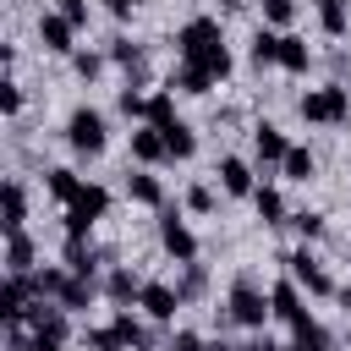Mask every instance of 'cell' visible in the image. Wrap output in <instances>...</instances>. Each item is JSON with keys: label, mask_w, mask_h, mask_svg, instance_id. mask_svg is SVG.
Returning a JSON list of instances; mask_svg holds the SVG:
<instances>
[{"label": "cell", "mask_w": 351, "mask_h": 351, "mask_svg": "<svg viewBox=\"0 0 351 351\" xmlns=\"http://www.w3.org/2000/svg\"><path fill=\"white\" fill-rule=\"evenodd\" d=\"M296 115H302L307 126H346V121H351V88L318 82V88H307V93L296 99Z\"/></svg>", "instance_id": "obj_1"}, {"label": "cell", "mask_w": 351, "mask_h": 351, "mask_svg": "<svg viewBox=\"0 0 351 351\" xmlns=\"http://www.w3.org/2000/svg\"><path fill=\"white\" fill-rule=\"evenodd\" d=\"M225 318H230V324H241V329H263V324L274 318V302H269V291H263L252 274H236L230 302H225Z\"/></svg>", "instance_id": "obj_2"}, {"label": "cell", "mask_w": 351, "mask_h": 351, "mask_svg": "<svg viewBox=\"0 0 351 351\" xmlns=\"http://www.w3.org/2000/svg\"><path fill=\"white\" fill-rule=\"evenodd\" d=\"M66 143H71V154H77V159H99V154H104V143H110L104 115H99L93 104H77V110L66 115Z\"/></svg>", "instance_id": "obj_3"}, {"label": "cell", "mask_w": 351, "mask_h": 351, "mask_svg": "<svg viewBox=\"0 0 351 351\" xmlns=\"http://www.w3.org/2000/svg\"><path fill=\"white\" fill-rule=\"evenodd\" d=\"M104 214H110V192H104L99 181H82L77 203H66V236H88Z\"/></svg>", "instance_id": "obj_4"}, {"label": "cell", "mask_w": 351, "mask_h": 351, "mask_svg": "<svg viewBox=\"0 0 351 351\" xmlns=\"http://www.w3.org/2000/svg\"><path fill=\"white\" fill-rule=\"evenodd\" d=\"M219 44H225V33H219L214 16H192V22L176 27V55H181V60H203V55L219 49Z\"/></svg>", "instance_id": "obj_5"}, {"label": "cell", "mask_w": 351, "mask_h": 351, "mask_svg": "<svg viewBox=\"0 0 351 351\" xmlns=\"http://www.w3.org/2000/svg\"><path fill=\"white\" fill-rule=\"evenodd\" d=\"M285 263H291V280L307 291V296H335V280H329V269H324V258L302 241L296 252H285Z\"/></svg>", "instance_id": "obj_6"}, {"label": "cell", "mask_w": 351, "mask_h": 351, "mask_svg": "<svg viewBox=\"0 0 351 351\" xmlns=\"http://www.w3.org/2000/svg\"><path fill=\"white\" fill-rule=\"evenodd\" d=\"M159 247H165L176 263H197V236L186 230L181 208H165V214H159Z\"/></svg>", "instance_id": "obj_7"}, {"label": "cell", "mask_w": 351, "mask_h": 351, "mask_svg": "<svg viewBox=\"0 0 351 351\" xmlns=\"http://www.w3.org/2000/svg\"><path fill=\"white\" fill-rule=\"evenodd\" d=\"M137 307H143L154 324H170V318L181 313V291H176V285H165V280H143V296H137Z\"/></svg>", "instance_id": "obj_8"}, {"label": "cell", "mask_w": 351, "mask_h": 351, "mask_svg": "<svg viewBox=\"0 0 351 351\" xmlns=\"http://www.w3.org/2000/svg\"><path fill=\"white\" fill-rule=\"evenodd\" d=\"M33 296H38V291H33V274H5V285H0V318H5V324H22Z\"/></svg>", "instance_id": "obj_9"}, {"label": "cell", "mask_w": 351, "mask_h": 351, "mask_svg": "<svg viewBox=\"0 0 351 351\" xmlns=\"http://www.w3.org/2000/svg\"><path fill=\"white\" fill-rule=\"evenodd\" d=\"M269 302H274V318H280V324H291V329H296V324H307V307H302V285H296L291 274L269 285Z\"/></svg>", "instance_id": "obj_10"}, {"label": "cell", "mask_w": 351, "mask_h": 351, "mask_svg": "<svg viewBox=\"0 0 351 351\" xmlns=\"http://www.w3.org/2000/svg\"><path fill=\"white\" fill-rule=\"evenodd\" d=\"M71 38H77V22H66L60 11H38V44L49 55H71Z\"/></svg>", "instance_id": "obj_11"}, {"label": "cell", "mask_w": 351, "mask_h": 351, "mask_svg": "<svg viewBox=\"0 0 351 351\" xmlns=\"http://www.w3.org/2000/svg\"><path fill=\"white\" fill-rule=\"evenodd\" d=\"M214 176H219V186H225L230 197H252V192H258V181H252V165H247V159H236V154H225V159L214 165Z\"/></svg>", "instance_id": "obj_12"}, {"label": "cell", "mask_w": 351, "mask_h": 351, "mask_svg": "<svg viewBox=\"0 0 351 351\" xmlns=\"http://www.w3.org/2000/svg\"><path fill=\"white\" fill-rule=\"evenodd\" d=\"M252 154H258V165H285L291 143H285V132H280V126L258 121V126H252Z\"/></svg>", "instance_id": "obj_13"}, {"label": "cell", "mask_w": 351, "mask_h": 351, "mask_svg": "<svg viewBox=\"0 0 351 351\" xmlns=\"http://www.w3.org/2000/svg\"><path fill=\"white\" fill-rule=\"evenodd\" d=\"M110 329H115V340H121V351H148V346H154V335H148V324H143V318H132L126 307H121V313L110 318Z\"/></svg>", "instance_id": "obj_14"}, {"label": "cell", "mask_w": 351, "mask_h": 351, "mask_svg": "<svg viewBox=\"0 0 351 351\" xmlns=\"http://www.w3.org/2000/svg\"><path fill=\"white\" fill-rule=\"evenodd\" d=\"M274 66H280V71H291V77H302V71L313 66V49H307V38H296V33H280V55H274Z\"/></svg>", "instance_id": "obj_15"}, {"label": "cell", "mask_w": 351, "mask_h": 351, "mask_svg": "<svg viewBox=\"0 0 351 351\" xmlns=\"http://www.w3.org/2000/svg\"><path fill=\"white\" fill-rule=\"evenodd\" d=\"M159 137H165V159H192V154H197V132H192L186 121H165Z\"/></svg>", "instance_id": "obj_16"}, {"label": "cell", "mask_w": 351, "mask_h": 351, "mask_svg": "<svg viewBox=\"0 0 351 351\" xmlns=\"http://www.w3.org/2000/svg\"><path fill=\"white\" fill-rule=\"evenodd\" d=\"M126 197L143 203V208H159V203H165V181L148 176V170H126Z\"/></svg>", "instance_id": "obj_17"}, {"label": "cell", "mask_w": 351, "mask_h": 351, "mask_svg": "<svg viewBox=\"0 0 351 351\" xmlns=\"http://www.w3.org/2000/svg\"><path fill=\"white\" fill-rule=\"evenodd\" d=\"M5 274H33V236L5 230Z\"/></svg>", "instance_id": "obj_18"}, {"label": "cell", "mask_w": 351, "mask_h": 351, "mask_svg": "<svg viewBox=\"0 0 351 351\" xmlns=\"http://www.w3.org/2000/svg\"><path fill=\"white\" fill-rule=\"evenodd\" d=\"M132 159H137V165H159V159H165V137H159V126L143 121V126L132 132Z\"/></svg>", "instance_id": "obj_19"}, {"label": "cell", "mask_w": 351, "mask_h": 351, "mask_svg": "<svg viewBox=\"0 0 351 351\" xmlns=\"http://www.w3.org/2000/svg\"><path fill=\"white\" fill-rule=\"evenodd\" d=\"M44 186H49V197H55V203H77L82 176H77V170H66V165H55V170H44Z\"/></svg>", "instance_id": "obj_20"}, {"label": "cell", "mask_w": 351, "mask_h": 351, "mask_svg": "<svg viewBox=\"0 0 351 351\" xmlns=\"http://www.w3.org/2000/svg\"><path fill=\"white\" fill-rule=\"evenodd\" d=\"M66 269H71V274H82V280H93L99 252L88 247V236H66Z\"/></svg>", "instance_id": "obj_21"}, {"label": "cell", "mask_w": 351, "mask_h": 351, "mask_svg": "<svg viewBox=\"0 0 351 351\" xmlns=\"http://www.w3.org/2000/svg\"><path fill=\"white\" fill-rule=\"evenodd\" d=\"M104 291H110V302H137V296H143V280H137L126 263H115L110 280H104Z\"/></svg>", "instance_id": "obj_22"}, {"label": "cell", "mask_w": 351, "mask_h": 351, "mask_svg": "<svg viewBox=\"0 0 351 351\" xmlns=\"http://www.w3.org/2000/svg\"><path fill=\"white\" fill-rule=\"evenodd\" d=\"M22 219H27V186L11 176V181H5V219H0V225H5V230H22Z\"/></svg>", "instance_id": "obj_23"}, {"label": "cell", "mask_w": 351, "mask_h": 351, "mask_svg": "<svg viewBox=\"0 0 351 351\" xmlns=\"http://www.w3.org/2000/svg\"><path fill=\"white\" fill-rule=\"evenodd\" d=\"M252 208H258L263 225H285V197H280L274 186H258V192H252Z\"/></svg>", "instance_id": "obj_24"}, {"label": "cell", "mask_w": 351, "mask_h": 351, "mask_svg": "<svg viewBox=\"0 0 351 351\" xmlns=\"http://www.w3.org/2000/svg\"><path fill=\"white\" fill-rule=\"evenodd\" d=\"M55 302H60L66 313H82V307L93 302V280H82V274H71V280L60 285V296H55Z\"/></svg>", "instance_id": "obj_25"}, {"label": "cell", "mask_w": 351, "mask_h": 351, "mask_svg": "<svg viewBox=\"0 0 351 351\" xmlns=\"http://www.w3.org/2000/svg\"><path fill=\"white\" fill-rule=\"evenodd\" d=\"M247 55H252V66H274V55H280V33H274V27H258L252 44H247Z\"/></svg>", "instance_id": "obj_26"}, {"label": "cell", "mask_w": 351, "mask_h": 351, "mask_svg": "<svg viewBox=\"0 0 351 351\" xmlns=\"http://www.w3.org/2000/svg\"><path fill=\"white\" fill-rule=\"evenodd\" d=\"M170 88H181V93H208V88H214V77H208L203 66H192V60H181V71L170 77Z\"/></svg>", "instance_id": "obj_27"}, {"label": "cell", "mask_w": 351, "mask_h": 351, "mask_svg": "<svg viewBox=\"0 0 351 351\" xmlns=\"http://www.w3.org/2000/svg\"><path fill=\"white\" fill-rule=\"evenodd\" d=\"M165 121H176V88L170 82L148 93V126H165Z\"/></svg>", "instance_id": "obj_28"}, {"label": "cell", "mask_w": 351, "mask_h": 351, "mask_svg": "<svg viewBox=\"0 0 351 351\" xmlns=\"http://www.w3.org/2000/svg\"><path fill=\"white\" fill-rule=\"evenodd\" d=\"M176 291H181V302H197V296L208 291V274H203V263H181V280H176Z\"/></svg>", "instance_id": "obj_29"}, {"label": "cell", "mask_w": 351, "mask_h": 351, "mask_svg": "<svg viewBox=\"0 0 351 351\" xmlns=\"http://www.w3.org/2000/svg\"><path fill=\"white\" fill-rule=\"evenodd\" d=\"M115 104H121L126 121H148V93H137V82H126V88L115 93Z\"/></svg>", "instance_id": "obj_30"}, {"label": "cell", "mask_w": 351, "mask_h": 351, "mask_svg": "<svg viewBox=\"0 0 351 351\" xmlns=\"http://www.w3.org/2000/svg\"><path fill=\"white\" fill-rule=\"evenodd\" d=\"M280 170H285V181H313V170H318V159H313L307 148H291Z\"/></svg>", "instance_id": "obj_31"}, {"label": "cell", "mask_w": 351, "mask_h": 351, "mask_svg": "<svg viewBox=\"0 0 351 351\" xmlns=\"http://www.w3.org/2000/svg\"><path fill=\"white\" fill-rule=\"evenodd\" d=\"M110 60L126 66V71H143V44H132V38H110Z\"/></svg>", "instance_id": "obj_32"}, {"label": "cell", "mask_w": 351, "mask_h": 351, "mask_svg": "<svg viewBox=\"0 0 351 351\" xmlns=\"http://www.w3.org/2000/svg\"><path fill=\"white\" fill-rule=\"evenodd\" d=\"M318 27H324L329 38H346V27H351V16H346V5H318Z\"/></svg>", "instance_id": "obj_33"}, {"label": "cell", "mask_w": 351, "mask_h": 351, "mask_svg": "<svg viewBox=\"0 0 351 351\" xmlns=\"http://www.w3.org/2000/svg\"><path fill=\"white\" fill-rule=\"evenodd\" d=\"M291 225H296V236H302V241H318V236L329 230V219H324V214H313V208H302V214H291Z\"/></svg>", "instance_id": "obj_34"}, {"label": "cell", "mask_w": 351, "mask_h": 351, "mask_svg": "<svg viewBox=\"0 0 351 351\" xmlns=\"http://www.w3.org/2000/svg\"><path fill=\"white\" fill-rule=\"evenodd\" d=\"M66 280H71V269H38V274H33V291H38V296H49V302H55V296H60V285H66Z\"/></svg>", "instance_id": "obj_35"}, {"label": "cell", "mask_w": 351, "mask_h": 351, "mask_svg": "<svg viewBox=\"0 0 351 351\" xmlns=\"http://www.w3.org/2000/svg\"><path fill=\"white\" fill-rule=\"evenodd\" d=\"M296 22V0H263V27H291Z\"/></svg>", "instance_id": "obj_36"}, {"label": "cell", "mask_w": 351, "mask_h": 351, "mask_svg": "<svg viewBox=\"0 0 351 351\" xmlns=\"http://www.w3.org/2000/svg\"><path fill=\"white\" fill-rule=\"evenodd\" d=\"M186 208H192V214H214V186H208V181H192V186H186Z\"/></svg>", "instance_id": "obj_37"}, {"label": "cell", "mask_w": 351, "mask_h": 351, "mask_svg": "<svg viewBox=\"0 0 351 351\" xmlns=\"http://www.w3.org/2000/svg\"><path fill=\"white\" fill-rule=\"evenodd\" d=\"M71 66H77V77H82V82H93V77L104 71V55H88V49H77V55H71Z\"/></svg>", "instance_id": "obj_38"}, {"label": "cell", "mask_w": 351, "mask_h": 351, "mask_svg": "<svg viewBox=\"0 0 351 351\" xmlns=\"http://www.w3.org/2000/svg\"><path fill=\"white\" fill-rule=\"evenodd\" d=\"M22 104H27V99H22V82H0V110H5L11 121L22 115Z\"/></svg>", "instance_id": "obj_39"}, {"label": "cell", "mask_w": 351, "mask_h": 351, "mask_svg": "<svg viewBox=\"0 0 351 351\" xmlns=\"http://www.w3.org/2000/svg\"><path fill=\"white\" fill-rule=\"evenodd\" d=\"M165 351H208V340H203V335H192V329H176Z\"/></svg>", "instance_id": "obj_40"}, {"label": "cell", "mask_w": 351, "mask_h": 351, "mask_svg": "<svg viewBox=\"0 0 351 351\" xmlns=\"http://www.w3.org/2000/svg\"><path fill=\"white\" fill-rule=\"evenodd\" d=\"M60 16L82 27V22H88V0H60Z\"/></svg>", "instance_id": "obj_41"}, {"label": "cell", "mask_w": 351, "mask_h": 351, "mask_svg": "<svg viewBox=\"0 0 351 351\" xmlns=\"http://www.w3.org/2000/svg\"><path fill=\"white\" fill-rule=\"evenodd\" d=\"M104 5H110L115 16H132V11H137V5H148V0H104Z\"/></svg>", "instance_id": "obj_42"}, {"label": "cell", "mask_w": 351, "mask_h": 351, "mask_svg": "<svg viewBox=\"0 0 351 351\" xmlns=\"http://www.w3.org/2000/svg\"><path fill=\"white\" fill-rule=\"evenodd\" d=\"M241 351H280L274 340H252V346H241Z\"/></svg>", "instance_id": "obj_43"}, {"label": "cell", "mask_w": 351, "mask_h": 351, "mask_svg": "<svg viewBox=\"0 0 351 351\" xmlns=\"http://www.w3.org/2000/svg\"><path fill=\"white\" fill-rule=\"evenodd\" d=\"M241 5H247V0H219V11H241Z\"/></svg>", "instance_id": "obj_44"}, {"label": "cell", "mask_w": 351, "mask_h": 351, "mask_svg": "<svg viewBox=\"0 0 351 351\" xmlns=\"http://www.w3.org/2000/svg\"><path fill=\"white\" fill-rule=\"evenodd\" d=\"M318 5H346V0H318Z\"/></svg>", "instance_id": "obj_45"}, {"label": "cell", "mask_w": 351, "mask_h": 351, "mask_svg": "<svg viewBox=\"0 0 351 351\" xmlns=\"http://www.w3.org/2000/svg\"><path fill=\"white\" fill-rule=\"evenodd\" d=\"M208 351H230V346H225V340H219V346H208Z\"/></svg>", "instance_id": "obj_46"}, {"label": "cell", "mask_w": 351, "mask_h": 351, "mask_svg": "<svg viewBox=\"0 0 351 351\" xmlns=\"http://www.w3.org/2000/svg\"><path fill=\"white\" fill-rule=\"evenodd\" d=\"M33 351H60V346H33Z\"/></svg>", "instance_id": "obj_47"}, {"label": "cell", "mask_w": 351, "mask_h": 351, "mask_svg": "<svg viewBox=\"0 0 351 351\" xmlns=\"http://www.w3.org/2000/svg\"><path fill=\"white\" fill-rule=\"evenodd\" d=\"M324 351H335V346H324Z\"/></svg>", "instance_id": "obj_48"}, {"label": "cell", "mask_w": 351, "mask_h": 351, "mask_svg": "<svg viewBox=\"0 0 351 351\" xmlns=\"http://www.w3.org/2000/svg\"><path fill=\"white\" fill-rule=\"evenodd\" d=\"M346 340H351V329H346Z\"/></svg>", "instance_id": "obj_49"}]
</instances>
